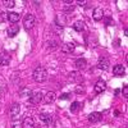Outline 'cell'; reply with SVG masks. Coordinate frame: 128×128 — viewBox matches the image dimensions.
Instances as JSON below:
<instances>
[{
  "mask_svg": "<svg viewBox=\"0 0 128 128\" xmlns=\"http://www.w3.org/2000/svg\"><path fill=\"white\" fill-rule=\"evenodd\" d=\"M101 118H102V115H101V113H99V112H94V113H91V114L88 115V120H90L91 123H98V122L101 120Z\"/></svg>",
  "mask_w": 128,
  "mask_h": 128,
  "instance_id": "7",
  "label": "cell"
},
{
  "mask_svg": "<svg viewBox=\"0 0 128 128\" xmlns=\"http://www.w3.org/2000/svg\"><path fill=\"white\" fill-rule=\"evenodd\" d=\"M22 128H35V120L32 116H26L22 122Z\"/></svg>",
  "mask_w": 128,
  "mask_h": 128,
  "instance_id": "5",
  "label": "cell"
},
{
  "mask_svg": "<svg viewBox=\"0 0 128 128\" xmlns=\"http://www.w3.org/2000/svg\"><path fill=\"white\" fill-rule=\"evenodd\" d=\"M113 73L115 74V76H124L126 68L122 66V64H116V66L113 67Z\"/></svg>",
  "mask_w": 128,
  "mask_h": 128,
  "instance_id": "9",
  "label": "cell"
},
{
  "mask_svg": "<svg viewBox=\"0 0 128 128\" xmlns=\"http://www.w3.org/2000/svg\"><path fill=\"white\" fill-rule=\"evenodd\" d=\"M9 114H10V118H12V120H16L18 119V116L20 114V106L19 104H13L12 106H10V110H9Z\"/></svg>",
  "mask_w": 128,
  "mask_h": 128,
  "instance_id": "3",
  "label": "cell"
},
{
  "mask_svg": "<svg viewBox=\"0 0 128 128\" xmlns=\"http://www.w3.org/2000/svg\"><path fill=\"white\" fill-rule=\"evenodd\" d=\"M108 67H109V60L106 59V58H100L99 59V63H98V68H100V69H108Z\"/></svg>",
  "mask_w": 128,
  "mask_h": 128,
  "instance_id": "13",
  "label": "cell"
},
{
  "mask_svg": "<svg viewBox=\"0 0 128 128\" xmlns=\"http://www.w3.org/2000/svg\"><path fill=\"white\" fill-rule=\"evenodd\" d=\"M42 98H44L42 92H36V94H34V95L30 98V101H31L32 104H38V102L42 100Z\"/></svg>",
  "mask_w": 128,
  "mask_h": 128,
  "instance_id": "11",
  "label": "cell"
},
{
  "mask_svg": "<svg viewBox=\"0 0 128 128\" xmlns=\"http://www.w3.org/2000/svg\"><path fill=\"white\" fill-rule=\"evenodd\" d=\"M63 10H64L66 13H68V12H73V10H74V5H66Z\"/></svg>",
  "mask_w": 128,
  "mask_h": 128,
  "instance_id": "22",
  "label": "cell"
},
{
  "mask_svg": "<svg viewBox=\"0 0 128 128\" xmlns=\"http://www.w3.org/2000/svg\"><path fill=\"white\" fill-rule=\"evenodd\" d=\"M55 98H56V95L54 92H48L46 96H45V99H44V101L46 104H50V102H52V101L55 100Z\"/></svg>",
  "mask_w": 128,
  "mask_h": 128,
  "instance_id": "19",
  "label": "cell"
},
{
  "mask_svg": "<svg viewBox=\"0 0 128 128\" xmlns=\"http://www.w3.org/2000/svg\"><path fill=\"white\" fill-rule=\"evenodd\" d=\"M106 88V83H105V81H102V80H99L98 82H96V84H95V92L96 94H101L104 90Z\"/></svg>",
  "mask_w": 128,
  "mask_h": 128,
  "instance_id": "6",
  "label": "cell"
},
{
  "mask_svg": "<svg viewBox=\"0 0 128 128\" xmlns=\"http://www.w3.org/2000/svg\"><path fill=\"white\" fill-rule=\"evenodd\" d=\"M10 63V56L6 52H0V66H9Z\"/></svg>",
  "mask_w": 128,
  "mask_h": 128,
  "instance_id": "10",
  "label": "cell"
},
{
  "mask_svg": "<svg viewBox=\"0 0 128 128\" xmlns=\"http://www.w3.org/2000/svg\"><path fill=\"white\" fill-rule=\"evenodd\" d=\"M123 95H124V98H128V88H127V86L123 87Z\"/></svg>",
  "mask_w": 128,
  "mask_h": 128,
  "instance_id": "26",
  "label": "cell"
},
{
  "mask_svg": "<svg viewBox=\"0 0 128 128\" xmlns=\"http://www.w3.org/2000/svg\"><path fill=\"white\" fill-rule=\"evenodd\" d=\"M40 120L44 123V124L49 126V124L52 123V115L51 114H48V113H41L40 114Z\"/></svg>",
  "mask_w": 128,
  "mask_h": 128,
  "instance_id": "4",
  "label": "cell"
},
{
  "mask_svg": "<svg viewBox=\"0 0 128 128\" xmlns=\"http://www.w3.org/2000/svg\"><path fill=\"white\" fill-rule=\"evenodd\" d=\"M18 32H19V26H17V24H13V26H10V27L8 28V35H9L10 37L16 36Z\"/></svg>",
  "mask_w": 128,
  "mask_h": 128,
  "instance_id": "16",
  "label": "cell"
},
{
  "mask_svg": "<svg viewBox=\"0 0 128 128\" xmlns=\"http://www.w3.org/2000/svg\"><path fill=\"white\" fill-rule=\"evenodd\" d=\"M77 3H78V4H80V5H81V6H82V5H83V4H84V3H86V2H77Z\"/></svg>",
  "mask_w": 128,
  "mask_h": 128,
  "instance_id": "28",
  "label": "cell"
},
{
  "mask_svg": "<svg viewBox=\"0 0 128 128\" xmlns=\"http://www.w3.org/2000/svg\"><path fill=\"white\" fill-rule=\"evenodd\" d=\"M104 18V10L102 8H96L94 10V19L95 20H101Z\"/></svg>",
  "mask_w": 128,
  "mask_h": 128,
  "instance_id": "12",
  "label": "cell"
},
{
  "mask_svg": "<svg viewBox=\"0 0 128 128\" xmlns=\"http://www.w3.org/2000/svg\"><path fill=\"white\" fill-rule=\"evenodd\" d=\"M19 95L22 96V98H31V96L34 95V92H32L30 88H27V87H23V88L19 90Z\"/></svg>",
  "mask_w": 128,
  "mask_h": 128,
  "instance_id": "17",
  "label": "cell"
},
{
  "mask_svg": "<svg viewBox=\"0 0 128 128\" xmlns=\"http://www.w3.org/2000/svg\"><path fill=\"white\" fill-rule=\"evenodd\" d=\"M3 4H4V6H6V8H13V6L16 5L14 0H4Z\"/></svg>",
  "mask_w": 128,
  "mask_h": 128,
  "instance_id": "21",
  "label": "cell"
},
{
  "mask_svg": "<svg viewBox=\"0 0 128 128\" xmlns=\"http://www.w3.org/2000/svg\"><path fill=\"white\" fill-rule=\"evenodd\" d=\"M19 19H20V16L18 13H8V20H10V22L17 23Z\"/></svg>",
  "mask_w": 128,
  "mask_h": 128,
  "instance_id": "18",
  "label": "cell"
},
{
  "mask_svg": "<svg viewBox=\"0 0 128 128\" xmlns=\"http://www.w3.org/2000/svg\"><path fill=\"white\" fill-rule=\"evenodd\" d=\"M74 66L77 67V69H84V68L87 67V62H86V59L80 58V59H77V60H76Z\"/></svg>",
  "mask_w": 128,
  "mask_h": 128,
  "instance_id": "14",
  "label": "cell"
},
{
  "mask_svg": "<svg viewBox=\"0 0 128 128\" xmlns=\"http://www.w3.org/2000/svg\"><path fill=\"white\" fill-rule=\"evenodd\" d=\"M12 128H20V122H17V119L13 120L12 122Z\"/></svg>",
  "mask_w": 128,
  "mask_h": 128,
  "instance_id": "25",
  "label": "cell"
},
{
  "mask_svg": "<svg viewBox=\"0 0 128 128\" xmlns=\"http://www.w3.org/2000/svg\"><path fill=\"white\" fill-rule=\"evenodd\" d=\"M84 22L83 20H77V22H74V24H73V28H74V31H77V32H82V31H84Z\"/></svg>",
  "mask_w": 128,
  "mask_h": 128,
  "instance_id": "15",
  "label": "cell"
},
{
  "mask_svg": "<svg viewBox=\"0 0 128 128\" xmlns=\"http://www.w3.org/2000/svg\"><path fill=\"white\" fill-rule=\"evenodd\" d=\"M69 98H70V94H62L59 99L60 100H68Z\"/></svg>",
  "mask_w": 128,
  "mask_h": 128,
  "instance_id": "24",
  "label": "cell"
},
{
  "mask_svg": "<svg viewBox=\"0 0 128 128\" xmlns=\"http://www.w3.org/2000/svg\"><path fill=\"white\" fill-rule=\"evenodd\" d=\"M74 48H76V45H74L73 42H67V44H64L62 46V50H63V52H66V54H72L74 51Z\"/></svg>",
  "mask_w": 128,
  "mask_h": 128,
  "instance_id": "8",
  "label": "cell"
},
{
  "mask_svg": "<svg viewBox=\"0 0 128 128\" xmlns=\"http://www.w3.org/2000/svg\"><path fill=\"white\" fill-rule=\"evenodd\" d=\"M34 81L37 82V83H42L48 80V70L44 68V67H37L35 70H34Z\"/></svg>",
  "mask_w": 128,
  "mask_h": 128,
  "instance_id": "1",
  "label": "cell"
},
{
  "mask_svg": "<svg viewBox=\"0 0 128 128\" xmlns=\"http://www.w3.org/2000/svg\"><path fill=\"white\" fill-rule=\"evenodd\" d=\"M81 106H82V104H81L80 101H74V102H72V105H70V112H72V113L78 112Z\"/></svg>",
  "mask_w": 128,
  "mask_h": 128,
  "instance_id": "20",
  "label": "cell"
},
{
  "mask_svg": "<svg viewBox=\"0 0 128 128\" xmlns=\"http://www.w3.org/2000/svg\"><path fill=\"white\" fill-rule=\"evenodd\" d=\"M8 19V14L6 13H0V22H5V20Z\"/></svg>",
  "mask_w": 128,
  "mask_h": 128,
  "instance_id": "23",
  "label": "cell"
},
{
  "mask_svg": "<svg viewBox=\"0 0 128 128\" xmlns=\"http://www.w3.org/2000/svg\"><path fill=\"white\" fill-rule=\"evenodd\" d=\"M105 22H106V26H110L112 24V19L110 18H105Z\"/></svg>",
  "mask_w": 128,
  "mask_h": 128,
  "instance_id": "27",
  "label": "cell"
},
{
  "mask_svg": "<svg viewBox=\"0 0 128 128\" xmlns=\"http://www.w3.org/2000/svg\"><path fill=\"white\" fill-rule=\"evenodd\" d=\"M35 23H36V18H35L34 14L28 13V14L24 16V18H23V26H24L27 30L32 28V27L35 26Z\"/></svg>",
  "mask_w": 128,
  "mask_h": 128,
  "instance_id": "2",
  "label": "cell"
}]
</instances>
